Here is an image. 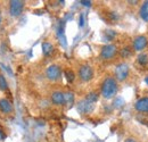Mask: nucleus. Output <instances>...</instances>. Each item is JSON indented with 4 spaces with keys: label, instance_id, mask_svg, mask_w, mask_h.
I'll return each mask as SVG.
<instances>
[{
    "label": "nucleus",
    "instance_id": "1",
    "mask_svg": "<svg viewBox=\"0 0 148 142\" xmlns=\"http://www.w3.org/2000/svg\"><path fill=\"white\" fill-rule=\"evenodd\" d=\"M119 91V84H117V80L115 77L107 76L103 83H101V88H100V93L105 99H112L115 97V94Z\"/></svg>",
    "mask_w": 148,
    "mask_h": 142
},
{
    "label": "nucleus",
    "instance_id": "2",
    "mask_svg": "<svg viewBox=\"0 0 148 142\" xmlns=\"http://www.w3.org/2000/svg\"><path fill=\"white\" fill-rule=\"evenodd\" d=\"M119 53V49L115 44H106L100 50V58L103 60H112L114 59Z\"/></svg>",
    "mask_w": 148,
    "mask_h": 142
},
{
    "label": "nucleus",
    "instance_id": "3",
    "mask_svg": "<svg viewBox=\"0 0 148 142\" xmlns=\"http://www.w3.org/2000/svg\"><path fill=\"white\" fill-rule=\"evenodd\" d=\"M114 74H115V79H116L117 81H120V82L125 81L130 75L129 65H128L127 63H121V64H119V65L115 67Z\"/></svg>",
    "mask_w": 148,
    "mask_h": 142
},
{
    "label": "nucleus",
    "instance_id": "4",
    "mask_svg": "<svg viewBox=\"0 0 148 142\" xmlns=\"http://www.w3.org/2000/svg\"><path fill=\"white\" fill-rule=\"evenodd\" d=\"M79 79L82 82H89L93 77V68L89 64H83L79 67Z\"/></svg>",
    "mask_w": 148,
    "mask_h": 142
},
{
    "label": "nucleus",
    "instance_id": "5",
    "mask_svg": "<svg viewBox=\"0 0 148 142\" xmlns=\"http://www.w3.org/2000/svg\"><path fill=\"white\" fill-rule=\"evenodd\" d=\"M45 75L49 81H53V82L58 81L62 76V68H60V66H58L56 64L50 65L47 67V70L45 72Z\"/></svg>",
    "mask_w": 148,
    "mask_h": 142
},
{
    "label": "nucleus",
    "instance_id": "6",
    "mask_svg": "<svg viewBox=\"0 0 148 142\" xmlns=\"http://www.w3.org/2000/svg\"><path fill=\"white\" fill-rule=\"evenodd\" d=\"M24 10V1L13 0L9 2V14L13 17H18Z\"/></svg>",
    "mask_w": 148,
    "mask_h": 142
},
{
    "label": "nucleus",
    "instance_id": "7",
    "mask_svg": "<svg viewBox=\"0 0 148 142\" xmlns=\"http://www.w3.org/2000/svg\"><path fill=\"white\" fill-rule=\"evenodd\" d=\"M148 46V39L145 36H138L134 38L132 42V48L133 51H143L147 48Z\"/></svg>",
    "mask_w": 148,
    "mask_h": 142
},
{
    "label": "nucleus",
    "instance_id": "8",
    "mask_svg": "<svg viewBox=\"0 0 148 142\" xmlns=\"http://www.w3.org/2000/svg\"><path fill=\"white\" fill-rule=\"evenodd\" d=\"M93 109H95V104L89 102V101L86 100L84 98L77 102V110H79L81 114H90Z\"/></svg>",
    "mask_w": 148,
    "mask_h": 142
},
{
    "label": "nucleus",
    "instance_id": "9",
    "mask_svg": "<svg viewBox=\"0 0 148 142\" xmlns=\"http://www.w3.org/2000/svg\"><path fill=\"white\" fill-rule=\"evenodd\" d=\"M51 102L55 105V106H63L65 105V97H64V92L59 91V90H56L51 93Z\"/></svg>",
    "mask_w": 148,
    "mask_h": 142
},
{
    "label": "nucleus",
    "instance_id": "10",
    "mask_svg": "<svg viewBox=\"0 0 148 142\" xmlns=\"http://www.w3.org/2000/svg\"><path fill=\"white\" fill-rule=\"evenodd\" d=\"M134 108L139 113H146L148 114V97H143L137 100L134 104Z\"/></svg>",
    "mask_w": 148,
    "mask_h": 142
},
{
    "label": "nucleus",
    "instance_id": "11",
    "mask_svg": "<svg viewBox=\"0 0 148 142\" xmlns=\"http://www.w3.org/2000/svg\"><path fill=\"white\" fill-rule=\"evenodd\" d=\"M0 111H2L3 114L13 113V105L8 99H6V98L0 99Z\"/></svg>",
    "mask_w": 148,
    "mask_h": 142
},
{
    "label": "nucleus",
    "instance_id": "12",
    "mask_svg": "<svg viewBox=\"0 0 148 142\" xmlns=\"http://www.w3.org/2000/svg\"><path fill=\"white\" fill-rule=\"evenodd\" d=\"M139 15L143 20L147 22L148 23V1H145L141 6H140V9H139Z\"/></svg>",
    "mask_w": 148,
    "mask_h": 142
},
{
    "label": "nucleus",
    "instance_id": "13",
    "mask_svg": "<svg viewBox=\"0 0 148 142\" xmlns=\"http://www.w3.org/2000/svg\"><path fill=\"white\" fill-rule=\"evenodd\" d=\"M41 47H42V53H43L46 57L50 56V55L53 53V51H54V46H53V43H50V42H48V41H45Z\"/></svg>",
    "mask_w": 148,
    "mask_h": 142
},
{
    "label": "nucleus",
    "instance_id": "14",
    "mask_svg": "<svg viewBox=\"0 0 148 142\" xmlns=\"http://www.w3.org/2000/svg\"><path fill=\"white\" fill-rule=\"evenodd\" d=\"M137 64L140 66H147L148 65V53H140L137 57Z\"/></svg>",
    "mask_w": 148,
    "mask_h": 142
},
{
    "label": "nucleus",
    "instance_id": "15",
    "mask_svg": "<svg viewBox=\"0 0 148 142\" xmlns=\"http://www.w3.org/2000/svg\"><path fill=\"white\" fill-rule=\"evenodd\" d=\"M64 97H65V105L67 107H71L74 102V94L73 92L71 91H67V92H64Z\"/></svg>",
    "mask_w": 148,
    "mask_h": 142
},
{
    "label": "nucleus",
    "instance_id": "16",
    "mask_svg": "<svg viewBox=\"0 0 148 142\" xmlns=\"http://www.w3.org/2000/svg\"><path fill=\"white\" fill-rule=\"evenodd\" d=\"M84 99L88 100L89 102H91V104H95V105H96V102H97L98 99H99V96H98L97 92H89V93L84 97Z\"/></svg>",
    "mask_w": 148,
    "mask_h": 142
},
{
    "label": "nucleus",
    "instance_id": "17",
    "mask_svg": "<svg viewBox=\"0 0 148 142\" xmlns=\"http://www.w3.org/2000/svg\"><path fill=\"white\" fill-rule=\"evenodd\" d=\"M7 89H8L7 80H6V77L3 76V74L0 73V90H1V91H6Z\"/></svg>",
    "mask_w": 148,
    "mask_h": 142
},
{
    "label": "nucleus",
    "instance_id": "18",
    "mask_svg": "<svg viewBox=\"0 0 148 142\" xmlns=\"http://www.w3.org/2000/svg\"><path fill=\"white\" fill-rule=\"evenodd\" d=\"M65 77H66V80H67V82H73L74 79H75V74H74V72L72 70H66L65 71Z\"/></svg>",
    "mask_w": 148,
    "mask_h": 142
},
{
    "label": "nucleus",
    "instance_id": "19",
    "mask_svg": "<svg viewBox=\"0 0 148 142\" xmlns=\"http://www.w3.org/2000/svg\"><path fill=\"white\" fill-rule=\"evenodd\" d=\"M131 55H132V50H131L130 48H128V47L123 48V50L121 51V56H122L123 58H129Z\"/></svg>",
    "mask_w": 148,
    "mask_h": 142
},
{
    "label": "nucleus",
    "instance_id": "20",
    "mask_svg": "<svg viewBox=\"0 0 148 142\" xmlns=\"http://www.w3.org/2000/svg\"><path fill=\"white\" fill-rule=\"evenodd\" d=\"M124 142H138V140L136 139V138H133V137H129V138H127Z\"/></svg>",
    "mask_w": 148,
    "mask_h": 142
},
{
    "label": "nucleus",
    "instance_id": "21",
    "mask_svg": "<svg viewBox=\"0 0 148 142\" xmlns=\"http://www.w3.org/2000/svg\"><path fill=\"white\" fill-rule=\"evenodd\" d=\"M80 2H81L83 6H88V7L91 6V1H84V0H82V1H80Z\"/></svg>",
    "mask_w": 148,
    "mask_h": 142
},
{
    "label": "nucleus",
    "instance_id": "22",
    "mask_svg": "<svg viewBox=\"0 0 148 142\" xmlns=\"http://www.w3.org/2000/svg\"><path fill=\"white\" fill-rule=\"evenodd\" d=\"M80 26H83V14L80 15Z\"/></svg>",
    "mask_w": 148,
    "mask_h": 142
},
{
    "label": "nucleus",
    "instance_id": "23",
    "mask_svg": "<svg viewBox=\"0 0 148 142\" xmlns=\"http://www.w3.org/2000/svg\"><path fill=\"white\" fill-rule=\"evenodd\" d=\"M145 82H146V84L148 85V76L146 77V79H145Z\"/></svg>",
    "mask_w": 148,
    "mask_h": 142
},
{
    "label": "nucleus",
    "instance_id": "24",
    "mask_svg": "<svg viewBox=\"0 0 148 142\" xmlns=\"http://www.w3.org/2000/svg\"><path fill=\"white\" fill-rule=\"evenodd\" d=\"M0 22H1V18H0Z\"/></svg>",
    "mask_w": 148,
    "mask_h": 142
}]
</instances>
